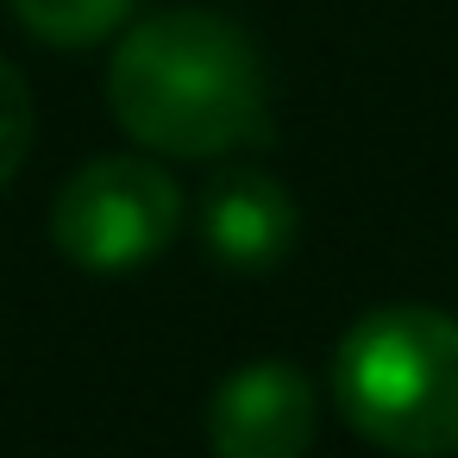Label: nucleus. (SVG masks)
I'll return each instance as SVG.
<instances>
[{
  "mask_svg": "<svg viewBox=\"0 0 458 458\" xmlns=\"http://www.w3.org/2000/svg\"><path fill=\"white\" fill-rule=\"evenodd\" d=\"M107 107L145 151L220 157L264 132L270 82L251 32L208 7H170L139 20L114 51Z\"/></svg>",
  "mask_w": 458,
  "mask_h": 458,
  "instance_id": "obj_1",
  "label": "nucleus"
},
{
  "mask_svg": "<svg viewBox=\"0 0 458 458\" xmlns=\"http://www.w3.org/2000/svg\"><path fill=\"white\" fill-rule=\"evenodd\" d=\"M339 414L383 452H458V320L439 308H370L333 352Z\"/></svg>",
  "mask_w": 458,
  "mask_h": 458,
  "instance_id": "obj_2",
  "label": "nucleus"
},
{
  "mask_svg": "<svg viewBox=\"0 0 458 458\" xmlns=\"http://www.w3.org/2000/svg\"><path fill=\"white\" fill-rule=\"evenodd\" d=\"M176 226H182V189L151 157L82 164L51 208L57 251L95 276H126V270L151 264L176 239Z\"/></svg>",
  "mask_w": 458,
  "mask_h": 458,
  "instance_id": "obj_3",
  "label": "nucleus"
},
{
  "mask_svg": "<svg viewBox=\"0 0 458 458\" xmlns=\"http://www.w3.org/2000/svg\"><path fill=\"white\" fill-rule=\"evenodd\" d=\"M314 439V383L289 358L239 364L208 402L214 458H301Z\"/></svg>",
  "mask_w": 458,
  "mask_h": 458,
  "instance_id": "obj_4",
  "label": "nucleus"
},
{
  "mask_svg": "<svg viewBox=\"0 0 458 458\" xmlns=\"http://www.w3.org/2000/svg\"><path fill=\"white\" fill-rule=\"evenodd\" d=\"M301 233L289 189L270 170H220L201 195V239L226 270H276Z\"/></svg>",
  "mask_w": 458,
  "mask_h": 458,
  "instance_id": "obj_5",
  "label": "nucleus"
},
{
  "mask_svg": "<svg viewBox=\"0 0 458 458\" xmlns=\"http://www.w3.org/2000/svg\"><path fill=\"white\" fill-rule=\"evenodd\" d=\"M13 13L32 38L57 51H82V45H101L132 13V0H13Z\"/></svg>",
  "mask_w": 458,
  "mask_h": 458,
  "instance_id": "obj_6",
  "label": "nucleus"
},
{
  "mask_svg": "<svg viewBox=\"0 0 458 458\" xmlns=\"http://www.w3.org/2000/svg\"><path fill=\"white\" fill-rule=\"evenodd\" d=\"M32 132H38V114H32V89L26 76L0 57V189H7L32 151Z\"/></svg>",
  "mask_w": 458,
  "mask_h": 458,
  "instance_id": "obj_7",
  "label": "nucleus"
}]
</instances>
